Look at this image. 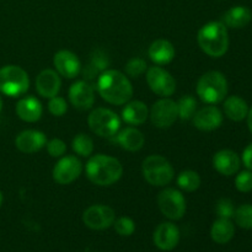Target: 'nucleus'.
<instances>
[{"label":"nucleus","instance_id":"72a5a7b5","mask_svg":"<svg viewBox=\"0 0 252 252\" xmlns=\"http://www.w3.org/2000/svg\"><path fill=\"white\" fill-rule=\"evenodd\" d=\"M216 212L219 218L231 219L235 213V207H234L233 201L229 198H220L217 202Z\"/></svg>","mask_w":252,"mask_h":252},{"label":"nucleus","instance_id":"9b49d317","mask_svg":"<svg viewBox=\"0 0 252 252\" xmlns=\"http://www.w3.org/2000/svg\"><path fill=\"white\" fill-rule=\"evenodd\" d=\"M115 220V211L105 204H94L86 208L83 213L84 224L93 230L108 229L111 225H113Z\"/></svg>","mask_w":252,"mask_h":252},{"label":"nucleus","instance_id":"6e6552de","mask_svg":"<svg viewBox=\"0 0 252 252\" xmlns=\"http://www.w3.org/2000/svg\"><path fill=\"white\" fill-rule=\"evenodd\" d=\"M160 212L171 220H180L186 213V199L175 189H165L158 196Z\"/></svg>","mask_w":252,"mask_h":252},{"label":"nucleus","instance_id":"6ab92c4d","mask_svg":"<svg viewBox=\"0 0 252 252\" xmlns=\"http://www.w3.org/2000/svg\"><path fill=\"white\" fill-rule=\"evenodd\" d=\"M241 160L235 152L230 149H223L216 153L213 157V166L217 171L224 176H231L239 171Z\"/></svg>","mask_w":252,"mask_h":252},{"label":"nucleus","instance_id":"20e7f679","mask_svg":"<svg viewBox=\"0 0 252 252\" xmlns=\"http://www.w3.org/2000/svg\"><path fill=\"white\" fill-rule=\"evenodd\" d=\"M197 95L208 105L221 102L228 95V80L225 75L217 70L207 71L197 83Z\"/></svg>","mask_w":252,"mask_h":252},{"label":"nucleus","instance_id":"f257e3e1","mask_svg":"<svg viewBox=\"0 0 252 252\" xmlns=\"http://www.w3.org/2000/svg\"><path fill=\"white\" fill-rule=\"evenodd\" d=\"M96 88L101 97L111 105H126L133 96V86L129 79L116 69L102 71L97 76Z\"/></svg>","mask_w":252,"mask_h":252},{"label":"nucleus","instance_id":"7c9ffc66","mask_svg":"<svg viewBox=\"0 0 252 252\" xmlns=\"http://www.w3.org/2000/svg\"><path fill=\"white\" fill-rule=\"evenodd\" d=\"M235 223L243 229H252V204H243L235 209Z\"/></svg>","mask_w":252,"mask_h":252},{"label":"nucleus","instance_id":"b1692460","mask_svg":"<svg viewBox=\"0 0 252 252\" xmlns=\"http://www.w3.org/2000/svg\"><path fill=\"white\" fill-rule=\"evenodd\" d=\"M252 20V11L248 6H234L223 15V24L230 29H243Z\"/></svg>","mask_w":252,"mask_h":252},{"label":"nucleus","instance_id":"4c0bfd02","mask_svg":"<svg viewBox=\"0 0 252 252\" xmlns=\"http://www.w3.org/2000/svg\"><path fill=\"white\" fill-rule=\"evenodd\" d=\"M243 162L250 171H252V143L245 148L243 153Z\"/></svg>","mask_w":252,"mask_h":252},{"label":"nucleus","instance_id":"7ed1b4c3","mask_svg":"<svg viewBox=\"0 0 252 252\" xmlns=\"http://www.w3.org/2000/svg\"><path fill=\"white\" fill-rule=\"evenodd\" d=\"M198 46L207 56L220 58L228 52V27L220 21H212L201 27L197 34Z\"/></svg>","mask_w":252,"mask_h":252},{"label":"nucleus","instance_id":"c756f323","mask_svg":"<svg viewBox=\"0 0 252 252\" xmlns=\"http://www.w3.org/2000/svg\"><path fill=\"white\" fill-rule=\"evenodd\" d=\"M177 112L179 118L182 121H189L193 118L194 113L197 112V101L192 95L182 96L177 101Z\"/></svg>","mask_w":252,"mask_h":252},{"label":"nucleus","instance_id":"f3484780","mask_svg":"<svg viewBox=\"0 0 252 252\" xmlns=\"http://www.w3.org/2000/svg\"><path fill=\"white\" fill-rule=\"evenodd\" d=\"M47 137L43 132L36 129H26L19 133L15 139V145L17 149L25 154L37 153L46 147Z\"/></svg>","mask_w":252,"mask_h":252},{"label":"nucleus","instance_id":"4468645a","mask_svg":"<svg viewBox=\"0 0 252 252\" xmlns=\"http://www.w3.org/2000/svg\"><path fill=\"white\" fill-rule=\"evenodd\" d=\"M69 101L78 110H90L95 102V91L93 85L85 80L74 83L69 89Z\"/></svg>","mask_w":252,"mask_h":252},{"label":"nucleus","instance_id":"a19ab883","mask_svg":"<svg viewBox=\"0 0 252 252\" xmlns=\"http://www.w3.org/2000/svg\"><path fill=\"white\" fill-rule=\"evenodd\" d=\"M1 110H2V98L1 96H0V112H1Z\"/></svg>","mask_w":252,"mask_h":252},{"label":"nucleus","instance_id":"0eeeda50","mask_svg":"<svg viewBox=\"0 0 252 252\" xmlns=\"http://www.w3.org/2000/svg\"><path fill=\"white\" fill-rule=\"evenodd\" d=\"M88 125L91 132L101 138L115 137L121 128V120L112 110L97 107L91 111L88 117Z\"/></svg>","mask_w":252,"mask_h":252},{"label":"nucleus","instance_id":"f704fd0d","mask_svg":"<svg viewBox=\"0 0 252 252\" xmlns=\"http://www.w3.org/2000/svg\"><path fill=\"white\" fill-rule=\"evenodd\" d=\"M48 111L56 117H62V116L65 115V112L68 111V105H66V101L64 100L61 96H54V97L49 98L48 102Z\"/></svg>","mask_w":252,"mask_h":252},{"label":"nucleus","instance_id":"bb28decb","mask_svg":"<svg viewBox=\"0 0 252 252\" xmlns=\"http://www.w3.org/2000/svg\"><path fill=\"white\" fill-rule=\"evenodd\" d=\"M108 64H110V61H108L107 56L103 52L96 51L93 54V57H91V61L89 63V65L84 70V75H85V78L88 80L89 79H93L96 74L100 75L102 71H105L107 69Z\"/></svg>","mask_w":252,"mask_h":252},{"label":"nucleus","instance_id":"ddd939ff","mask_svg":"<svg viewBox=\"0 0 252 252\" xmlns=\"http://www.w3.org/2000/svg\"><path fill=\"white\" fill-rule=\"evenodd\" d=\"M53 65L57 73L66 79L76 78L81 71V63L78 56L66 49H62L54 54Z\"/></svg>","mask_w":252,"mask_h":252},{"label":"nucleus","instance_id":"2eb2a0df","mask_svg":"<svg viewBox=\"0 0 252 252\" xmlns=\"http://www.w3.org/2000/svg\"><path fill=\"white\" fill-rule=\"evenodd\" d=\"M155 246L161 251H171L179 245L180 230L177 225L170 221L159 224L153 235Z\"/></svg>","mask_w":252,"mask_h":252},{"label":"nucleus","instance_id":"9d476101","mask_svg":"<svg viewBox=\"0 0 252 252\" xmlns=\"http://www.w3.org/2000/svg\"><path fill=\"white\" fill-rule=\"evenodd\" d=\"M147 83L150 90L161 97H170L176 91L174 76L161 66H152L148 69Z\"/></svg>","mask_w":252,"mask_h":252},{"label":"nucleus","instance_id":"c9c22d12","mask_svg":"<svg viewBox=\"0 0 252 252\" xmlns=\"http://www.w3.org/2000/svg\"><path fill=\"white\" fill-rule=\"evenodd\" d=\"M235 187L238 191L248 193L252 191V171H241L235 177Z\"/></svg>","mask_w":252,"mask_h":252},{"label":"nucleus","instance_id":"473e14b6","mask_svg":"<svg viewBox=\"0 0 252 252\" xmlns=\"http://www.w3.org/2000/svg\"><path fill=\"white\" fill-rule=\"evenodd\" d=\"M115 230L121 236H130L135 230V223L129 217H121L113 223Z\"/></svg>","mask_w":252,"mask_h":252},{"label":"nucleus","instance_id":"f03ea898","mask_svg":"<svg viewBox=\"0 0 252 252\" xmlns=\"http://www.w3.org/2000/svg\"><path fill=\"white\" fill-rule=\"evenodd\" d=\"M123 175L120 160L105 154H96L86 162V176L93 184L107 187L116 184Z\"/></svg>","mask_w":252,"mask_h":252},{"label":"nucleus","instance_id":"ea45409f","mask_svg":"<svg viewBox=\"0 0 252 252\" xmlns=\"http://www.w3.org/2000/svg\"><path fill=\"white\" fill-rule=\"evenodd\" d=\"M2 201H4V197H2V193H1V191H0V207L2 206Z\"/></svg>","mask_w":252,"mask_h":252},{"label":"nucleus","instance_id":"a878e982","mask_svg":"<svg viewBox=\"0 0 252 252\" xmlns=\"http://www.w3.org/2000/svg\"><path fill=\"white\" fill-rule=\"evenodd\" d=\"M234 234H235V228L230 219L218 218L211 228L212 240L220 245L228 244L234 238Z\"/></svg>","mask_w":252,"mask_h":252},{"label":"nucleus","instance_id":"5701e85b","mask_svg":"<svg viewBox=\"0 0 252 252\" xmlns=\"http://www.w3.org/2000/svg\"><path fill=\"white\" fill-rule=\"evenodd\" d=\"M149 117V110L142 101H128L122 110V120L129 126H140Z\"/></svg>","mask_w":252,"mask_h":252},{"label":"nucleus","instance_id":"412c9836","mask_svg":"<svg viewBox=\"0 0 252 252\" xmlns=\"http://www.w3.org/2000/svg\"><path fill=\"white\" fill-rule=\"evenodd\" d=\"M15 110H16V115L19 116L20 120L29 123L37 122L43 113L42 103L33 96H27V97L19 100Z\"/></svg>","mask_w":252,"mask_h":252},{"label":"nucleus","instance_id":"f8f14e48","mask_svg":"<svg viewBox=\"0 0 252 252\" xmlns=\"http://www.w3.org/2000/svg\"><path fill=\"white\" fill-rule=\"evenodd\" d=\"M83 172V164L74 155H66L61 158L54 165L52 176L58 185H69L75 181Z\"/></svg>","mask_w":252,"mask_h":252},{"label":"nucleus","instance_id":"423d86ee","mask_svg":"<svg viewBox=\"0 0 252 252\" xmlns=\"http://www.w3.org/2000/svg\"><path fill=\"white\" fill-rule=\"evenodd\" d=\"M30 88V78L26 70L17 65L0 68V93L9 97H19Z\"/></svg>","mask_w":252,"mask_h":252},{"label":"nucleus","instance_id":"c85d7f7f","mask_svg":"<svg viewBox=\"0 0 252 252\" xmlns=\"http://www.w3.org/2000/svg\"><path fill=\"white\" fill-rule=\"evenodd\" d=\"M71 148L79 157L89 158L94 152V140L90 135L85 133H79L74 137Z\"/></svg>","mask_w":252,"mask_h":252},{"label":"nucleus","instance_id":"393cba45","mask_svg":"<svg viewBox=\"0 0 252 252\" xmlns=\"http://www.w3.org/2000/svg\"><path fill=\"white\" fill-rule=\"evenodd\" d=\"M224 113L229 120L234 122H240L248 117L249 106L240 96H229L224 101Z\"/></svg>","mask_w":252,"mask_h":252},{"label":"nucleus","instance_id":"a211bd4d","mask_svg":"<svg viewBox=\"0 0 252 252\" xmlns=\"http://www.w3.org/2000/svg\"><path fill=\"white\" fill-rule=\"evenodd\" d=\"M61 75L53 69H44L36 78V91L44 98H52L61 91Z\"/></svg>","mask_w":252,"mask_h":252},{"label":"nucleus","instance_id":"dca6fc26","mask_svg":"<svg viewBox=\"0 0 252 252\" xmlns=\"http://www.w3.org/2000/svg\"><path fill=\"white\" fill-rule=\"evenodd\" d=\"M193 125L197 129L203 132H212L218 129L223 123V113L217 106L209 105L201 108L194 113Z\"/></svg>","mask_w":252,"mask_h":252},{"label":"nucleus","instance_id":"aec40b11","mask_svg":"<svg viewBox=\"0 0 252 252\" xmlns=\"http://www.w3.org/2000/svg\"><path fill=\"white\" fill-rule=\"evenodd\" d=\"M148 56L158 65H165L171 63L172 59L175 58V47L167 39H155L149 46Z\"/></svg>","mask_w":252,"mask_h":252},{"label":"nucleus","instance_id":"cd10ccee","mask_svg":"<svg viewBox=\"0 0 252 252\" xmlns=\"http://www.w3.org/2000/svg\"><path fill=\"white\" fill-rule=\"evenodd\" d=\"M177 185L182 191L194 192L201 186V176L196 171L185 170L177 176Z\"/></svg>","mask_w":252,"mask_h":252},{"label":"nucleus","instance_id":"58836bf2","mask_svg":"<svg viewBox=\"0 0 252 252\" xmlns=\"http://www.w3.org/2000/svg\"><path fill=\"white\" fill-rule=\"evenodd\" d=\"M248 127L249 129H250V132L252 133V107L249 110V113H248Z\"/></svg>","mask_w":252,"mask_h":252},{"label":"nucleus","instance_id":"1a4fd4ad","mask_svg":"<svg viewBox=\"0 0 252 252\" xmlns=\"http://www.w3.org/2000/svg\"><path fill=\"white\" fill-rule=\"evenodd\" d=\"M152 123L157 128L166 129L170 128L179 118L177 102L169 97H162L152 106L149 111Z\"/></svg>","mask_w":252,"mask_h":252},{"label":"nucleus","instance_id":"2f4dec72","mask_svg":"<svg viewBox=\"0 0 252 252\" xmlns=\"http://www.w3.org/2000/svg\"><path fill=\"white\" fill-rule=\"evenodd\" d=\"M148 70L147 62L143 58H132L126 64V73L130 78H139Z\"/></svg>","mask_w":252,"mask_h":252},{"label":"nucleus","instance_id":"4be33fe9","mask_svg":"<svg viewBox=\"0 0 252 252\" xmlns=\"http://www.w3.org/2000/svg\"><path fill=\"white\" fill-rule=\"evenodd\" d=\"M116 142L122 149L128 152H138L144 147L145 138L143 133L135 127H127L116 134Z\"/></svg>","mask_w":252,"mask_h":252},{"label":"nucleus","instance_id":"39448f33","mask_svg":"<svg viewBox=\"0 0 252 252\" xmlns=\"http://www.w3.org/2000/svg\"><path fill=\"white\" fill-rule=\"evenodd\" d=\"M145 181L155 187H164L172 181L175 171L172 165L161 155H149L142 165Z\"/></svg>","mask_w":252,"mask_h":252},{"label":"nucleus","instance_id":"e433bc0d","mask_svg":"<svg viewBox=\"0 0 252 252\" xmlns=\"http://www.w3.org/2000/svg\"><path fill=\"white\" fill-rule=\"evenodd\" d=\"M47 152L52 158H62L66 152V144L59 138H53L47 142Z\"/></svg>","mask_w":252,"mask_h":252}]
</instances>
